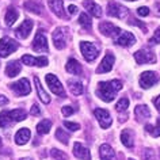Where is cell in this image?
<instances>
[{
  "label": "cell",
  "instance_id": "d6986e66",
  "mask_svg": "<svg viewBox=\"0 0 160 160\" xmlns=\"http://www.w3.org/2000/svg\"><path fill=\"white\" fill-rule=\"evenodd\" d=\"M31 29H33V22L30 21V19H26V21H23V23L21 26L17 29V35L19 38H22V39H25V38H27L30 35V33H31Z\"/></svg>",
  "mask_w": 160,
  "mask_h": 160
},
{
  "label": "cell",
  "instance_id": "681fc988",
  "mask_svg": "<svg viewBox=\"0 0 160 160\" xmlns=\"http://www.w3.org/2000/svg\"><path fill=\"white\" fill-rule=\"evenodd\" d=\"M128 160H134V159H128Z\"/></svg>",
  "mask_w": 160,
  "mask_h": 160
},
{
  "label": "cell",
  "instance_id": "30bf717a",
  "mask_svg": "<svg viewBox=\"0 0 160 160\" xmlns=\"http://www.w3.org/2000/svg\"><path fill=\"white\" fill-rule=\"evenodd\" d=\"M99 31L103 34V35H106V37H111V38H117L119 34H121V29L117 26H114L113 23H110V22H102L101 25H99Z\"/></svg>",
  "mask_w": 160,
  "mask_h": 160
},
{
  "label": "cell",
  "instance_id": "83f0119b",
  "mask_svg": "<svg viewBox=\"0 0 160 160\" xmlns=\"http://www.w3.org/2000/svg\"><path fill=\"white\" fill-rule=\"evenodd\" d=\"M19 17V12L17 10L14 8V7H10L8 10H7V12H6V23H7V26H12L15 22H17V19Z\"/></svg>",
  "mask_w": 160,
  "mask_h": 160
},
{
  "label": "cell",
  "instance_id": "e575fe53",
  "mask_svg": "<svg viewBox=\"0 0 160 160\" xmlns=\"http://www.w3.org/2000/svg\"><path fill=\"white\" fill-rule=\"evenodd\" d=\"M128 107H129V99H128V98L119 99V101L117 102V105H115V109H117V111H119V113L126 111Z\"/></svg>",
  "mask_w": 160,
  "mask_h": 160
},
{
  "label": "cell",
  "instance_id": "7dc6e473",
  "mask_svg": "<svg viewBox=\"0 0 160 160\" xmlns=\"http://www.w3.org/2000/svg\"><path fill=\"white\" fill-rule=\"evenodd\" d=\"M21 160H33V159H30V158H25V159H21Z\"/></svg>",
  "mask_w": 160,
  "mask_h": 160
},
{
  "label": "cell",
  "instance_id": "60d3db41",
  "mask_svg": "<svg viewBox=\"0 0 160 160\" xmlns=\"http://www.w3.org/2000/svg\"><path fill=\"white\" fill-rule=\"evenodd\" d=\"M137 14L140 17H148V15H149V8H148V7H138Z\"/></svg>",
  "mask_w": 160,
  "mask_h": 160
},
{
  "label": "cell",
  "instance_id": "f6af8a7d",
  "mask_svg": "<svg viewBox=\"0 0 160 160\" xmlns=\"http://www.w3.org/2000/svg\"><path fill=\"white\" fill-rule=\"evenodd\" d=\"M153 103H155L156 109H158V110L160 111V95H159V97H158V98H156V99H155V101H153Z\"/></svg>",
  "mask_w": 160,
  "mask_h": 160
},
{
  "label": "cell",
  "instance_id": "b9f144b4",
  "mask_svg": "<svg viewBox=\"0 0 160 160\" xmlns=\"http://www.w3.org/2000/svg\"><path fill=\"white\" fill-rule=\"evenodd\" d=\"M30 113H31V115H39V114H41L39 106L38 105H33V107H31V110H30Z\"/></svg>",
  "mask_w": 160,
  "mask_h": 160
},
{
  "label": "cell",
  "instance_id": "8d00e7d4",
  "mask_svg": "<svg viewBox=\"0 0 160 160\" xmlns=\"http://www.w3.org/2000/svg\"><path fill=\"white\" fill-rule=\"evenodd\" d=\"M11 123V119L8 117V111H2L0 113V128H6Z\"/></svg>",
  "mask_w": 160,
  "mask_h": 160
},
{
  "label": "cell",
  "instance_id": "bcb514c9",
  "mask_svg": "<svg viewBox=\"0 0 160 160\" xmlns=\"http://www.w3.org/2000/svg\"><path fill=\"white\" fill-rule=\"evenodd\" d=\"M7 103H8V99L3 97V95H0V105H7Z\"/></svg>",
  "mask_w": 160,
  "mask_h": 160
},
{
  "label": "cell",
  "instance_id": "836d02e7",
  "mask_svg": "<svg viewBox=\"0 0 160 160\" xmlns=\"http://www.w3.org/2000/svg\"><path fill=\"white\" fill-rule=\"evenodd\" d=\"M145 129H147L148 133H151L153 137H159V136H160V118H158L156 126H153V125H147Z\"/></svg>",
  "mask_w": 160,
  "mask_h": 160
},
{
  "label": "cell",
  "instance_id": "d590c367",
  "mask_svg": "<svg viewBox=\"0 0 160 160\" xmlns=\"http://www.w3.org/2000/svg\"><path fill=\"white\" fill-rule=\"evenodd\" d=\"M50 155L54 160H68L67 153H64V152L60 149H56V148H53V149L50 151Z\"/></svg>",
  "mask_w": 160,
  "mask_h": 160
},
{
  "label": "cell",
  "instance_id": "f1b7e54d",
  "mask_svg": "<svg viewBox=\"0 0 160 160\" xmlns=\"http://www.w3.org/2000/svg\"><path fill=\"white\" fill-rule=\"evenodd\" d=\"M68 86H69V90L73 95H82L83 91H84L83 84L78 80H68Z\"/></svg>",
  "mask_w": 160,
  "mask_h": 160
},
{
  "label": "cell",
  "instance_id": "d4e9b609",
  "mask_svg": "<svg viewBox=\"0 0 160 160\" xmlns=\"http://www.w3.org/2000/svg\"><path fill=\"white\" fill-rule=\"evenodd\" d=\"M65 69L69 72V73L72 75H80L82 73V65L79 64L78 60H75V58H69L68 60V62H67V65H65Z\"/></svg>",
  "mask_w": 160,
  "mask_h": 160
},
{
  "label": "cell",
  "instance_id": "6da1fadb",
  "mask_svg": "<svg viewBox=\"0 0 160 160\" xmlns=\"http://www.w3.org/2000/svg\"><path fill=\"white\" fill-rule=\"evenodd\" d=\"M122 88V83L119 80H110V82H101L97 87V95L103 102L114 101L115 95Z\"/></svg>",
  "mask_w": 160,
  "mask_h": 160
},
{
  "label": "cell",
  "instance_id": "4316f807",
  "mask_svg": "<svg viewBox=\"0 0 160 160\" xmlns=\"http://www.w3.org/2000/svg\"><path fill=\"white\" fill-rule=\"evenodd\" d=\"M26 111L23 109H15L8 111V117L11 119V122H21L23 119H26Z\"/></svg>",
  "mask_w": 160,
  "mask_h": 160
},
{
  "label": "cell",
  "instance_id": "484cf974",
  "mask_svg": "<svg viewBox=\"0 0 160 160\" xmlns=\"http://www.w3.org/2000/svg\"><path fill=\"white\" fill-rule=\"evenodd\" d=\"M34 83H35V88H37V94H38V97H39V99L43 102V103H50V97L48 95V92L42 88V86H41V82H39V79L35 76L34 78Z\"/></svg>",
  "mask_w": 160,
  "mask_h": 160
},
{
  "label": "cell",
  "instance_id": "ee69618b",
  "mask_svg": "<svg viewBox=\"0 0 160 160\" xmlns=\"http://www.w3.org/2000/svg\"><path fill=\"white\" fill-rule=\"evenodd\" d=\"M68 11H69V14H78V7L71 4L69 7H68Z\"/></svg>",
  "mask_w": 160,
  "mask_h": 160
},
{
  "label": "cell",
  "instance_id": "8992f818",
  "mask_svg": "<svg viewBox=\"0 0 160 160\" xmlns=\"http://www.w3.org/2000/svg\"><path fill=\"white\" fill-rule=\"evenodd\" d=\"M159 80H160V78L156 72L145 71L141 73V76H140V86L147 90V88H149V87H153Z\"/></svg>",
  "mask_w": 160,
  "mask_h": 160
},
{
  "label": "cell",
  "instance_id": "4dcf8cb0",
  "mask_svg": "<svg viewBox=\"0 0 160 160\" xmlns=\"http://www.w3.org/2000/svg\"><path fill=\"white\" fill-rule=\"evenodd\" d=\"M52 129V121L50 119H42L37 125V132L39 134H48Z\"/></svg>",
  "mask_w": 160,
  "mask_h": 160
},
{
  "label": "cell",
  "instance_id": "1f68e13d",
  "mask_svg": "<svg viewBox=\"0 0 160 160\" xmlns=\"http://www.w3.org/2000/svg\"><path fill=\"white\" fill-rule=\"evenodd\" d=\"M79 23L82 25L84 29L87 30H90L91 29V25H92V22H91V18L87 15L86 12H83V14H80V17H79Z\"/></svg>",
  "mask_w": 160,
  "mask_h": 160
},
{
  "label": "cell",
  "instance_id": "4fadbf2b",
  "mask_svg": "<svg viewBox=\"0 0 160 160\" xmlns=\"http://www.w3.org/2000/svg\"><path fill=\"white\" fill-rule=\"evenodd\" d=\"M114 61H115L114 56L111 53H107L105 57H103L102 62L99 64L97 72H98V73H106V72H110L111 68H113V65H114Z\"/></svg>",
  "mask_w": 160,
  "mask_h": 160
},
{
  "label": "cell",
  "instance_id": "277c9868",
  "mask_svg": "<svg viewBox=\"0 0 160 160\" xmlns=\"http://www.w3.org/2000/svg\"><path fill=\"white\" fill-rule=\"evenodd\" d=\"M80 50H82V54L86 58V61H90V62L94 61L99 54L98 48L92 42H86V41L80 42Z\"/></svg>",
  "mask_w": 160,
  "mask_h": 160
},
{
  "label": "cell",
  "instance_id": "44dd1931",
  "mask_svg": "<svg viewBox=\"0 0 160 160\" xmlns=\"http://www.w3.org/2000/svg\"><path fill=\"white\" fill-rule=\"evenodd\" d=\"M134 114L140 122H144L148 118H151V110L147 105H137L134 109Z\"/></svg>",
  "mask_w": 160,
  "mask_h": 160
},
{
  "label": "cell",
  "instance_id": "cb8c5ba5",
  "mask_svg": "<svg viewBox=\"0 0 160 160\" xmlns=\"http://www.w3.org/2000/svg\"><path fill=\"white\" fill-rule=\"evenodd\" d=\"M21 69H22V67L19 64V61H10L6 67V75L8 78H15L17 75H19Z\"/></svg>",
  "mask_w": 160,
  "mask_h": 160
},
{
  "label": "cell",
  "instance_id": "74e56055",
  "mask_svg": "<svg viewBox=\"0 0 160 160\" xmlns=\"http://www.w3.org/2000/svg\"><path fill=\"white\" fill-rule=\"evenodd\" d=\"M64 126H65L67 129L72 130V132H76V130L80 129V125H79V123H76V122H69V121H65V122H64Z\"/></svg>",
  "mask_w": 160,
  "mask_h": 160
},
{
  "label": "cell",
  "instance_id": "d6a6232c",
  "mask_svg": "<svg viewBox=\"0 0 160 160\" xmlns=\"http://www.w3.org/2000/svg\"><path fill=\"white\" fill-rule=\"evenodd\" d=\"M56 138H57L60 142H62L64 145H67L68 141H69V134H68L67 132H64V129H57L56 130Z\"/></svg>",
  "mask_w": 160,
  "mask_h": 160
},
{
  "label": "cell",
  "instance_id": "ac0fdd59",
  "mask_svg": "<svg viewBox=\"0 0 160 160\" xmlns=\"http://www.w3.org/2000/svg\"><path fill=\"white\" fill-rule=\"evenodd\" d=\"M99 155H101L102 160H118L114 149L109 144H102V145L99 147Z\"/></svg>",
  "mask_w": 160,
  "mask_h": 160
},
{
  "label": "cell",
  "instance_id": "ab89813d",
  "mask_svg": "<svg viewBox=\"0 0 160 160\" xmlns=\"http://www.w3.org/2000/svg\"><path fill=\"white\" fill-rule=\"evenodd\" d=\"M149 42L151 43H160V27H159V29H156L153 37L149 39Z\"/></svg>",
  "mask_w": 160,
  "mask_h": 160
},
{
  "label": "cell",
  "instance_id": "ffe728a7",
  "mask_svg": "<svg viewBox=\"0 0 160 160\" xmlns=\"http://www.w3.org/2000/svg\"><path fill=\"white\" fill-rule=\"evenodd\" d=\"M83 6H84V8L88 11V12L92 15V17H95V18H101L102 17V8H101V6L97 4L94 0H84V2H83Z\"/></svg>",
  "mask_w": 160,
  "mask_h": 160
},
{
  "label": "cell",
  "instance_id": "7a4b0ae2",
  "mask_svg": "<svg viewBox=\"0 0 160 160\" xmlns=\"http://www.w3.org/2000/svg\"><path fill=\"white\" fill-rule=\"evenodd\" d=\"M53 43L57 49H64L67 46L68 37H69V29L68 27H57L53 31Z\"/></svg>",
  "mask_w": 160,
  "mask_h": 160
},
{
  "label": "cell",
  "instance_id": "5b68a950",
  "mask_svg": "<svg viewBox=\"0 0 160 160\" xmlns=\"http://www.w3.org/2000/svg\"><path fill=\"white\" fill-rule=\"evenodd\" d=\"M45 79H46V83H48V86H49L52 92L58 95V97H61V98H65V91H64V87L61 83H60V80L57 79V76L53 73H48Z\"/></svg>",
  "mask_w": 160,
  "mask_h": 160
},
{
  "label": "cell",
  "instance_id": "52a82bcc",
  "mask_svg": "<svg viewBox=\"0 0 160 160\" xmlns=\"http://www.w3.org/2000/svg\"><path fill=\"white\" fill-rule=\"evenodd\" d=\"M107 14H109L110 17H114V18H118V19H123L125 17H128L129 11H128L126 7L118 4V3L111 2V3H109V6H107Z\"/></svg>",
  "mask_w": 160,
  "mask_h": 160
},
{
  "label": "cell",
  "instance_id": "ba28073f",
  "mask_svg": "<svg viewBox=\"0 0 160 160\" xmlns=\"http://www.w3.org/2000/svg\"><path fill=\"white\" fill-rule=\"evenodd\" d=\"M11 90L14 91L17 95L19 97H25V95H29L30 91H31V87H30V83L27 79H21L18 80L17 83H14V84H10Z\"/></svg>",
  "mask_w": 160,
  "mask_h": 160
},
{
  "label": "cell",
  "instance_id": "f35d334b",
  "mask_svg": "<svg viewBox=\"0 0 160 160\" xmlns=\"http://www.w3.org/2000/svg\"><path fill=\"white\" fill-rule=\"evenodd\" d=\"M61 113L65 115V117H69V115H72L75 113V107H72V106H64L62 109H61Z\"/></svg>",
  "mask_w": 160,
  "mask_h": 160
},
{
  "label": "cell",
  "instance_id": "e0dca14e",
  "mask_svg": "<svg viewBox=\"0 0 160 160\" xmlns=\"http://www.w3.org/2000/svg\"><path fill=\"white\" fill-rule=\"evenodd\" d=\"M73 155L80 160H91V153L84 145H82L80 142L73 144Z\"/></svg>",
  "mask_w": 160,
  "mask_h": 160
},
{
  "label": "cell",
  "instance_id": "f546056e",
  "mask_svg": "<svg viewBox=\"0 0 160 160\" xmlns=\"http://www.w3.org/2000/svg\"><path fill=\"white\" fill-rule=\"evenodd\" d=\"M25 8L27 11H30V12H34V14H38V15L42 12V6L35 2V0H29V2H26Z\"/></svg>",
  "mask_w": 160,
  "mask_h": 160
},
{
  "label": "cell",
  "instance_id": "603a6c76",
  "mask_svg": "<svg viewBox=\"0 0 160 160\" xmlns=\"http://www.w3.org/2000/svg\"><path fill=\"white\" fill-rule=\"evenodd\" d=\"M121 141H122V144L126 148H129V149H133V147H134V134H133V132L129 130V129L122 130V133H121Z\"/></svg>",
  "mask_w": 160,
  "mask_h": 160
},
{
  "label": "cell",
  "instance_id": "9c48e42d",
  "mask_svg": "<svg viewBox=\"0 0 160 160\" xmlns=\"http://www.w3.org/2000/svg\"><path fill=\"white\" fill-rule=\"evenodd\" d=\"M33 50L35 52H42V53H46L49 50V46H48V39L45 37V34L42 33V30L37 31L33 41Z\"/></svg>",
  "mask_w": 160,
  "mask_h": 160
},
{
  "label": "cell",
  "instance_id": "7c38bea8",
  "mask_svg": "<svg viewBox=\"0 0 160 160\" xmlns=\"http://www.w3.org/2000/svg\"><path fill=\"white\" fill-rule=\"evenodd\" d=\"M134 60L137 64H149L156 61V56L148 50H137L134 53Z\"/></svg>",
  "mask_w": 160,
  "mask_h": 160
},
{
  "label": "cell",
  "instance_id": "c3c4849f",
  "mask_svg": "<svg viewBox=\"0 0 160 160\" xmlns=\"http://www.w3.org/2000/svg\"><path fill=\"white\" fill-rule=\"evenodd\" d=\"M128 2H136V0H128Z\"/></svg>",
  "mask_w": 160,
  "mask_h": 160
},
{
  "label": "cell",
  "instance_id": "2e32d148",
  "mask_svg": "<svg viewBox=\"0 0 160 160\" xmlns=\"http://www.w3.org/2000/svg\"><path fill=\"white\" fill-rule=\"evenodd\" d=\"M52 12L56 14L58 18H67L65 11H64V2L62 0H48Z\"/></svg>",
  "mask_w": 160,
  "mask_h": 160
},
{
  "label": "cell",
  "instance_id": "3957f363",
  "mask_svg": "<svg viewBox=\"0 0 160 160\" xmlns=\"http://www.w3.org/2000/svg\"><path fill=\"white\" fill-rule=\"evenodd\" d=\"M18 42L10 37H4L0 39V57H8L18 49Z\"/></svg>",
  "mask_w": 160,
  "mask_h": 160
},
{
  "label": "cell",
  "instance_id": "7bdbcfd3",
  "mask_svg": "<svg viewBox=\"0 0 160 160\" xmlns=\"http://www.w3.org/2000/svg\"><path fill=\"white\" fill-rule=\"evenodd\" d=\"M144 159L145 160H152V151L151 149H145V152H144Z\"/></svg>",
  "mask_w": 160,
  "mask_h": 160
},
{
  "label": "cell",
  "instance_id": "9a60e30c",
  "mask_svg": "<svg viewBox=\"0 0 160 160\" xmlns=\"http://www.w3.org/2000/svg\"><path fill=\"white\" fill-rule=\"evenodd\" d=\"M22 61L23 64L26 65H37V67H46L48 65V58L46 57H33V56H29V54H25L22 57Z\"/></svg>",
  "mask_w": 160,
  "mask_h": 160
},
{
  "label": "cell",
  "instance_id": "5bb4252c",
  "mask_svg": "<svg viewBox=\"0 0 160 160\" xmlns=\"http://www.w3.org/2000/svg\"><path fill=\"white\" fill-rule=\"evenodd\" d=\"M136 42L134 35L129 33V31H121V34L115 38V43L121 46H132Z\"/></svg>",
  "mask_w": 160,
  "mask_h": 160
},
{
  "label": "cell",
  "instance_id": "7402d4cb",
  "mask_svg": "<svg viewBox=\"0 0 160 160\" xmlns=\"http://www.w3.org/2000/svg\"><path fill=\"white\" fill-rule=\"evenodd\" d=\"M30 129H27V128H22V129H19L17 132V134H15V142L18 144V145H25V144L30 140Z\"/></svg>",
  "mask_w": 160,
  "mask_h": 160
},
{
  "label": "cell",
  "instance_id": "8fae6325",
  "mask_svg": "<svg viewBox=\"0 0 160 160\" xmlns=\"http://www.w3.org/2000/svg\"><path fill=\"white\" fill-rule=\"evenodd\" d=\"M94 115L97 117L99 125L103 129H107V128L111 126V115L107 110L105 109H95L94 110Z\"/></svg>",
  "mask_w": 160,
  "mask_h": 160
}]
</instances>
